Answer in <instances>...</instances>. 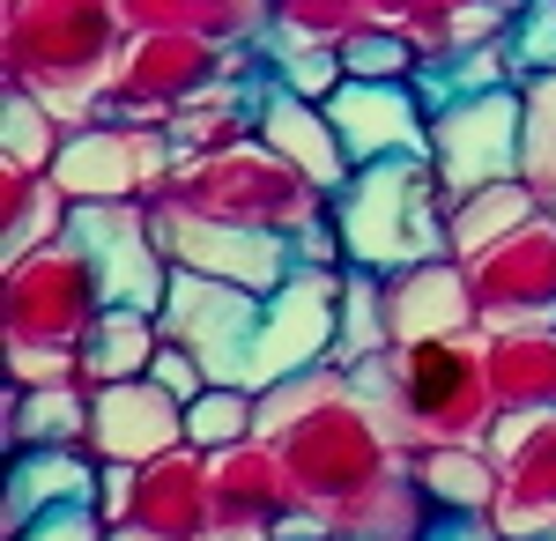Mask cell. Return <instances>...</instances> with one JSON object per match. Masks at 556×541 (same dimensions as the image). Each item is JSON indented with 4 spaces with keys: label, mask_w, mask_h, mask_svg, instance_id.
Segmentation results:
<instances>
[{
    "label": "cell",
    "mask_w": 556,
    "mask_h": 541,
    "mask_svg": "<svg viewBox=\"0 0 556 541\" xmlns=\"http://www.w3.org/2000/svg\"><path fill=\"white\" fill-rule=\"evenodd\" d=\"M156 209V238L172 252V267H193V275H215V282H238V290H282L298 252L290 238H267V230H238V223H215V215L178 209L172 193L149 201Z\"/></svg>",
    "instance_id": "obj_14"
},
{
    "label": "cell",
    "mask_w": 556,
    "mask_h": 541,
    "mask_svg": "<svg viewBox=\"0 0 556 541\" xmlns=\"http://www.w3.org/2000/svg\"><path fill=\"white\" fill-rule=\"evenodd\" d=\"M312 541H342V534H312Z\"/></svg>",
    "instance_id": "obj_46"
},
{
    "label": "cell",
    "mask_w": 556,
    "mask_h": 541,
    "mask_svg": "<svg viewBox=\"0 0 556 541\" xmlns=\"http://www.w3.org/2000/svg\"><path fill=\"white\" fill-rule=\"evenodd\" d=\"M490 460H497V534H556V416H497L490 430Z\"/></svg>",
    "instance_id": "obj_15"
},
{
    "label": "cell",
    "mask_w": 556,
    "mask_h": 541,
    "mask_svg": "<svg viewBox=\"0 0 556 541\" xmlns=\"http://www.w3.org/2000/svg\"><path fill=\"white\" fill-rule=\"evenodd\" d=\"M104 304L112 297H104V282H97V267H89V252L75 238H52L38 252L0 260V334H8V349L75 356Z\"/></svg>",
    "instance_id": "obj_6"
},
{
    "label": "cell",
    "mask_w": 556,
    "mask_h": 541,
    "mask_svg": "<svg viewBox=\"0 0 556 541\" xmlns=\"http://www.w3.org/2000/svg\"><path fill=\"white\" fill-rule=\"evenodd\" d=\"M430 171L445 186V209L475 186L519 178V83L475 89V97H453L445 112H430Z\"/></svg>",
    "instance_id": "obj_10"
},
{
    "label": "cell",
    "mask_w": 556,
    "mask_h": 541,
    "mask_svg": "<svg viewBox=\"0 0 556 541\" xmlns=\"http://www.w3.org/2000/svg\"><path fill=\"white\" fill-rule=\"evenodd\" d=\"M371 8H379L386 23H401V15H408V8H416V0H371Z\"/></svg>",
    "instance_id": "obj_44"
},
{
    "label": "cell",
    "mask_w": 556,
    "mask_h": 541,
    "mask_svg": "<svg viewBox=\"0 0 556 541\" xmlns=\"http://www.w3.org/2000/svg\"><path fill=\"white\" fill-rule=\"evenodd\" d=\"M519 178L556 209V75H527L519 83Z\"/></svg>",
    "instance_id": "obj_34"
},
{
    "label": "cell",
    "mask_w": 556,
    "mask_h": 541,
    "mask_svg": "<svg viewBox=\"0 0 556 541\" xmlns=\"http://www.w3.org/2000/svg\"><path fill=\"white\" fill-rule=\"evenodd\" d=\"M505 52H513V75H556V0H519L513 30H505Z\"/></svg>",
    "instance_id": "obj_38"
},
{
    "label": "cell",
    "mask_w": 556,
    "mask_h": 541,
    "mask_svg": "<svg viewBox=\"0 0 556 541\" xmlns=\"http://www.w3.org/2000/svg\"><path fill=\"white\" fill-rule=\"evenodd\" d=\"M164 193H172L178 209L238 223V230H267V238L312 230V223L327 215V201H334V193H319L290 156H275L260 134L230 141V149H208V156H178Z\"/></svg>",
    "instance_id": "obj_5"
},
{
    "label": "cell",
    "mask_w": 556,
    "mask_h": 541,
    "mask_svg": "<svg viewBox=\"0 0 556 541\" xmlns=\"http://www.w3.org/2000/svg\"><path fill=\"white\" fill-rule=\"evenodd\" d=\"M112 541H156V534H141V527H112Z\"/></svg>",
    "instance_id": "obj_45"
},
{
    "label": "cell",
    "mask_w": 556,
    "mask_h": 541,
    "mask_svg": "<svg viewBox=\"0 0 556 541\" xmlns=\"http://www.w3.org/2000/svg\"><path fill=\"white\" fill-rule=\"evenodd\" d=\"M67 215H75V201L60 193L52 171H30V164H8L0 156V260L67 238Z\"/></svg>",
    "instance_id": "obj_26"
},
{
    "label": "cell",
    "mask_w": 556,
    "mask_h": 541,
    "mask_svg": "<svg viewBox=\"0 0 556 541\" xmlns=\"http://www.w3.org/2000/svg\"><path fill=\"white\" fill-rule=\"evenodd\" d=\"M468 282H475L482 334L556 327V209L527 215L513 238H497L490 252H475Z\"/></svg>",
    "instance_id": "obj_11"
},
{
    "label": "cell",
    "mask_w": 556,
    "mask_h": 541,
    "mask_svg": "<svg viewBox=\"0 0 556 541\" xmlns=\"http://www.w3.org/2000/svg\"><path fill=\"white\" fill-rule=\"evenodd\" d=\"M156 341H164V319H156L149 304H104V312H97V327L83 334V349H75L83 386L141 378V372H149V356H156Z\"/></svg>",
    "instance_id": "obj_27"
},
{
    "label": "cell",
    "mask_w": 556,
    "mask_h": 541,
    "mask_svg": "<svg viewBox=\"0 0 556 541\" xmlns=\"http://www.w3.org/2000/svg\"><path fill=\"white\" fill-rule=\"evenodd\" d=\"M97 475H104V460L89 453V445H23V453H8L0 541L23 534L45 512H60V504H97Z\"/></svg>",
    "instance_id": "obj_20"
},
{
    "label": "cell",
    "mask_w": 556,
    "mask_h": 541,
    "mask_svg": "<svg viewBox=\"0 0 556 541\" xmlns=\"http://www.w3.org/2000/svg\"><path fill=\"white\" fill-rule=\"evenodd\" d=\"M8 541H112V527L97 519V504H60V512L30 519L23 534H8Z\"/></svg>",
    "instance_id": "obj_39"
},
{
    "label": "cell",
    "mask_w": 556,
    "mask_h": 541,
    "mask_svg": "<svg viewBox=\"0 0 556 541\" xmlns=\"http://www.w3.org/2000/svg\"><path fill=\"white\" fill-rule=\"evenodd\" d=\"M0 445H89V386L52 378V386H0Z\"/></svg>",
    "instance_id": "obj_23"
},
{
    "label": "cell",
    "mask_w": 556,
    "mask_h": 541,
    "mask_svg": "<svg viewBox=\"0 0 556 541\" xmlns=\"http://www.w3.org/2000/svg\"><path fill=\"white\" fill-rule=\"evenodd\" d=\"M327 119L342 134L349 164H379V156H430V104L416 83H356L349 75L327 97Z\"/></svg>",
    "instance_id": "obj_18"
},
{
    "label": "cell",
    "mask_w": 556,
    "mask_h": 541,
    "mask_svg": "<svg viewBox=\"0 0 556 541\" xmlns=\"http://www.w3.org/2000/svg\"><path fill=\"white\" fill-rule=\"evenodd\" d=\"M253 134L275 149V156H290V164L319 186V193H342L349 186V149L334 119H327V104L319 97H298L290 83H275V75H260V104H253Z\"/></svg>",
    "instance_id": "obj_19"
},
{
    "label": "cell",
    "mask_w": 556,
    "mask_h": 541,
    "mask_svg": "<svg viewBox=\"0 0 556 541\" xmlns=\"http://www.w3.org/2000/svg\"><path fill=\"white\" fill-rule=\"evenodd\" d=\"M260 75L267 67H238V75H223L215 89H201L193 104H178L172 119V141H178V156H208V149H230V141H245L253 134V104H260Z\"/></svg>",
    "instance_id": "obj_25"
},
{
    "label": "cell",
    "mask_w": 556,
    "mask_h": 541,
    "mask_svg": "<svg viewBox=\"0 0 556 541\" xmlns=\"http://www.w3.org/2000/svg\"><path fill=\"white\" fill-rule=\"evenodd\" d=\"M393 349V319H386V275L379 267H342V327H334V356L327 364H364Z\"/></svg>",
    "instance_id": "obj_32"
},
{
    "label": "cell",
    "mask_w": 556,
    "mask_h": 541,
    "mask_svg": "<svg viewBox=\"0 0 556 541\" xmlns=\"http://www.w3.org/2000/svg\"><path fill=\"white\" fill-rule=\"evenodd\" d=\"M67 238L89 252L97 282L112 304H164L172 290V252L156 238V209L149 201H75L67 215Z\"/></svg>",
    "instance_id": "obj_12"
},
{
    "label": "cell",
    "mask_w": 556,
    "mask_h": 541,
    "mask_svg": "<svg viewBox=\"0 0 556 541\" xmlns=\"http://www.w3.org/2000/svg\"><path fill=\"white\" fill-rule=\"evenodd\" d=\"M334 230H342L349 267H416V260H445V186L430 156H379V164H356L349 186L327 201Z\"/></svg>",
    "instance_id": "obj_4"
},
{
    "label": "cell",
    "mask_w": 556,
    "mask_h": 541,
    "mask_svg": "<svg viewBox=\"0 0 556 541\" xmlns=\"http://www.w3.org/2000/svg\"><path fill=\"white\" fill-rule=\"evenodd\" d=\"M298 504V482L282 453L267 438H245V445H223L208 453V519L215 541H275L282 512Z\"/></svg>",
    "instance_id": "obj_16"
},
{
    "label": "cell",
    "mask_w": 556,
    "mask_h": 541,
    "mask_svg": "<svg viewBox=\"0 0 556 541\" xmlns=\"http://www.w3.org/2000/svg\"><path fill=\"white\" fill-rule=\"evenodd\" d=\"M178 171V141L164 119H83L67 126L52 178L67 201H156Z\"/></svg>",
    "instance_id": "obj_8"
},
{
    "label": "cell",
    "mask_w": 556,
    "mask_h": 541,
    "mask_svg": "<svg viewBox=\"0 0 556 541\" xmlns=\"http://www.w3.org/2000/svg\"><path fill=\"white\" fill-rule=\"evenodd\" d=\"M416 8H519V0H416ZM416 8H408V15H416ZM408 15H401V23H408Z\"/></svg>",
    "instance_id": "obj_43"
},
{
    "label": "cell",
    "mask_w": 556,
    "mask_h": 541,
    "mask_svg": "<svg viewBox=\"0 0 556 541\" xmlns=\"http://www.w3.org/2000/svg\"><path fill=\"white\" fill-rule=\"evenodd\" d=\"M260 67L275 75V83H290L298 97H334V89L349 83V67H342V45H327V38H298V30H282V23H267L260 30Z\"/></svg>",
    "instance_id": "obj_31"
},
{
    "label": "cell",
    "mask_w": 556,
    "mask_h": 541,
    "mask_svg": "<svg viewBox=\"0 0 556 541\" xmlns=\"http://www.w3.org/2000/svg\"><path fill=\"white\" fill-rule=\"evenodd\" d=\"M334 327H342V267H290V282L267 290V304H260L245 386L267 393L282 378L327 364L334 356Z\"/></svg>",
    "instance_id": "obj_9"
},
{
    "label": "cell",
    "mask_w": 556,
    "mask_h": 541,
    "mask_svg": "<svg viewBox=\"0 0 556 541\" xmlns=\"http://www.w3.org/2000/svg\"><path fill=\"white\" fill-rule=\"evenodd\" d=\"M134 482H141V467H134V460H104V475H97V519H104V527H127Z\"/></svg>",
    "instance_id": "obj_40"
},
{
    "label": "cell",
    "mask_w": 556,
    "mask_h": 541,
    "mask_svg": "<svg viewBox=\"0 0 556 541\" xmlns=\"http://www.w3.org/2000/svg\"><path fill=\"white\" fill-rule=\"evenodd\" d=\"M408 475L424 482V498L438 512H490L497 504V460H490V445H416Z\"/></svg>",
    "instance_id": "obj_30"
},
{
    "label": "cell",
    "mask_w": 556,
    "mask_h": 541,
    "mask_svg": "<svg viewBox=\"0 0 556 541\" xmlns=\"http://www.w3.org/2000/svg\"><path fill=\"white\" fill-rule=\"evenodd\" d=\"M275 23L298 30V38L342 45V38H356L364 23H386V15L371 8V0H275Z\"/></svg>",
    "instance_id": "obj_37"
},
{
    "label": "cell",
    "mask_w": 556,
    "mask_h": 541,
    "mask_svg": "<svg viewBox=\"0 0 556 541\" xmlns=\"http://www.w3.org/2000/svg\"><path fill=\"white\" fill-rule=\"evenodd\" d=\"M386 319H393V341H430V334H475L482 312H475V282L468 260H416V267H393L386 275Z\"/></svg>",
    "instance_id": "obj_21"
},
{
    "label": "cell",
    "mask_w": 556,
    "mask_h": 541,
    "mask_svg": "<svg viewBox=\"0 0 556 541\" xmlns=\"http://www.w3.org/2000/svg\"><path fill=\"white\" fill-rule=\"evenodd\" d=\"M134 30H193L215 45H260L275 23V0H127Z\"/></svg>",
    "instance_id": "obj_28"
},
{
    "label": "cell",
    "mask_w": 556,
    "mask_h": 541,
    "mask_svg": "<svg viewBox=\"0 0 556 541\" xmlns=\"http://www.w3.org/2000/svg\"><path fill=\"white\" fill-rule=\"evenodd\" d=\"M424 541H505V534H497L490 512H438L424 527Z\"/></svg>",
    "instance_id": "obj_42"
},
{
    "label": "cell",
    "mask_w": 556,
    "mask_h": 541,
    "mask_svg": "<svg viewBox=\"0 0 556 541\" xmlns=\"http://www.w3.org/2000/svg\"><path fill=\"white\" fill-rule=\"evenodd\" d=\"M527 541H556V534H527Z\"/></svg>",
    "instance_id": "obj_47"
},
{
    "label": "cell",
    "mask_w": 556,
    "mask_h": 541,
    "mask_svg": "<svg viewBox=\"0 0 556 541\" xmlns=\"http://www.w3.org/2000/svg\"><path fill=\"white\" fill-rule=\"evenodd\" d=\"M8 378L15 386H52V378H83V364L60 356V349H8Z\"/></svg>",
    "instance_id": "obj_41"
},
{
    "label": "cell",
    "mask_w": 556,
    "mask_h": 541,
    "mask_svg": "<svg viewBox=\"0 0 556 541\" xmlns=\"http://www.w3.org/2000/svg\"><path fill=\"white\" fill-rule=\"evenodd\" d=\"M127 38V0H0V83L38 89L60 126H83Z\"/></svg>",
    "instance_id": "obj_2"
},
{
    "label": "cell",
    "mask_w": 556,
    "mask_h": 541,
    "mask_svg": "<svg viewBox=\"0 0 556 541\" xmlns=\"http://www.w3.org/2000/svg\"><path fill=\"white\" fill-rule=\"evenodd\" d=\"M342 67L356 83H408L424 67V45L408 23H364L356 38H342Z\"/></svg>",
    "instance_id": "obj_36"
},
{
    "label": "cell",
    "mask_w": 556,
    "mask_h": 541,
    "mask_svg": "<svg viewBox=\"0 0 556 541\" xmlns=\"http://www.w3.org/2000/svg\"><path fill=\"white\" fill-rule=\"evenodd\" d=\"M186 445V401L164 393L156 378H112V386H89V453L97 460H164Z\"/></svg>",
    "instance_id": "obj_17"
},
{
    "label": "cell",
    "mask_w": 556,
    "mask_h": 541,
    "mask_svg": "<svg viewBox=\"0 0 556 541\" xmlns=\"http://www.w3.org/2000/svg\"><path fill=\"white\" fill-rule=\"evenodd\" d=\"M260 290H238V282H215V275H193V267H172V290L156 304V319L178 349H193L208 378L223 386H245V364H253V334H260Z\"/></svg>",
    "instance_id": "obj_13"
},
{
    "label": "cell",
    "mask_w": 556,
    "mask_h": 541,
    "mask_svg": "<svg viewBox=\"0 0 556 541\" xmlns=\"http://www.w3.org/2000/svg\"><path fill=\"white\" fill-rule=\"evenodd\" d=\"M60 141H67V126H60V112L45 104L38 89H23V83H0V156H8V164L52 171V156H60Z\"/></svg>",
    "instance_id": "obj_33"
},
{
    "label": "cell",
    "mask_w": 556,
    "mask_h": 541,
    "mask_svg": "<svg viewBox=\"0 0 556 541\" xmlns=\"http://www.w3.org/2000/svg\"><path fill=\"white\" fill-rule=\"evenodd\" d=\"M260 45H215L193 30H134L119 45V67L97 97V119H172L178 104H193L201 89H215L223 75L253 67Z\"/></svg>",
    "instance_id": "obj_7"
},
{
    "label": "cell",
    "mask_w": 556,
    "mask_h": 541,
    "mask_svg": "<svg viewBox=\"0 0 556 541\" xmlns=\"http://www.w3.org/2000/svg\"><path fill=\"white\" fill-rule=\"evenodd\" d=\"M527 215H542V193H534L527 178L475 186V193H460V201L445 209V246H453V260H475V252H490L497 238H513Z\"/></svg>",
    "instance_id": "obj_29"
},
{
    "label": "cell",
    "mask_w": 556,
    "mask_h": 541,
    "mask_svg": "<svg viewBox=\"0 0 556 541\" xmlns=\"http://www.w3.org/2000/svg\"><path fill=\"white\" fill-rule=\"evenodd\" d=\"M490 386L497 416H556V327L490 334Z\"/></svg>",
    "instance_id": "obj_24"
},
{
    "label": "cell",
    "mask_w": 556,
    "mask_h": 541,
    "mask_svg": "<svg viewBox=\"0 0 556 541\" xmlns=\"http://www.w3.org/2000/svg\"><path fill=\"white\" fill-rule=\"evenodd\" d=\"M386 430L416 445H490L497 386H490V334H430L393 349V416Z\"/></svg>",
    "instance_id": "obj_3"
},
{
    "label": "cell",
    "mask_w": 556,
    "mask_h": 541,
    "mask_svg": "<svg viewBox=\"0 0 556 541\" xmlns=\"http://www.w3.org/2000/svg\"><path fill=\"white\" fill-rule=\"evenodd\" d=\"M127 527L156 541H215V519H208V453L201 445H178V453L149 460L141 482H134V512Z\"/></svg>",
    "instance_id": "obj_22"
},
{
    "label": "cell",
    "mask_w": 556,
    "mask_h": 541,
    "mask_svg": "<svg viewBox=\"0 0 556 541\" xmlns=\"http://www.w3.org/2000/svg\"><path fill=\"white\" fill-rule=\"evenodd\" d=\"M245 438H260V393L253 386H223L215 378L208 393L186 401V445L223 453V445H245Z\"/></svg>",
    "instance_id": "obj_35"
},
{
    "label": "cell",
    "mask_w": 556,
    "mask_h": 541,
    "mask_svg": "<svg viewBox=\"0 0 556 541\" xmlns=\"http://www.w3.org/2000/svg\"><path fill=\"white\" fill-rule=\"evenodd\" d=\"M260 438L282 453L298 504L319 519H334L342 504L371 498L386 475L408 467V445L371 416V401L349 386L342 364H312V372L282 378L260 393Z\"/></svg>",
    "instance_id": "obj_1"
}]
</instances>
